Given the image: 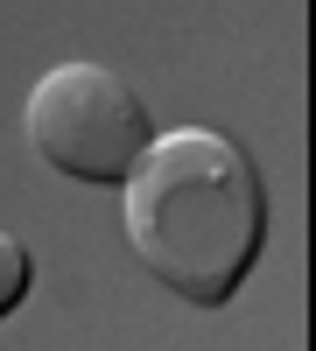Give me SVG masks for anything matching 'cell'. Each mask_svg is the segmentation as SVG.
Returning a JSON list of instances; mask_svg holds the SVG:
<instances>
[{
	"instance_id": "1",
	"label": "cell",
	"mask_w": 316,
	"mask_h": 351,
	"mask_svg": "<svg viewBox=\"0 0 316 351\" xmlns=\"http://www.w3.org/2000/svg\"><path fill=\"white\" fill-rule=\"evenodd\" d=\"M127 239L169 295L225 309L267 239V190L218 127H169L127 176Z\"/></svg>"
},
{
	"instance_id": "2",
	"label": "cell",
	"mask_w": 316,
	"mask_h": 351,
	"mask_svg": "<svg viewBox=\"0 0 316 351\" xmlns=\"http://www.w3.org/2000/svg\"><path fill=\"white\" fill-rule=\"evenodd\" d=\"M28 148H36L56 176L71 183H127L141 148H148V106L141 92L92 64V56H71V64H49L28 84Z\"/></svg>"
},
{
	"instance_id": "3",
	"label": "cell",
	"mask_w": 316,
	"mask_h": 351,
	"mask_svg": "<svg viewBox=\"0 0 316 351\" xmlns=\"http://www.w3.org/2000/svg\"><path fill=\"white\" fill-rule=\"evenodd\" d=\"M0 260H8V281H0V316H14L21 295H28V253H21V239H0Z\"/></svg>"
}]
</instances>
